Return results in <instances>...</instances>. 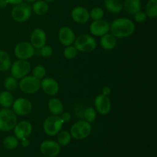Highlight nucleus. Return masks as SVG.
<instances>
[{
  "mask_svg": "<svg viewBox=\"0 0 157 157\" xmlns=\"http://www.w3.org/2000/svg\"><path fill=\"white\" fill-rule=\"evenodd\" d=\"M136 30V25L130 18H116L110 25V31L117 38H124L133 35Z\"/></svg>",
  "mask_w": 157,
  "mask_h": 157,
  "instance_id": "1",
  "label": "nucleus"
},
{
  "mask_svg": "<svg viewBox=\"0 0 157 157\" xmlns=\"http://www.w3.org/2000/svg\"><path fill=\"white\" fill-rule=\"evenodd\" d=\"M17 122V115L13 110L9 108L0 110V131H11L13 130Z\"/></svg>",
  "mask_w": 157,
  "mask_h": 157,
  "instance_id": "2",
  "label": "nucleus"
},
{
  "mask_svg": "<svg viewBox=\"0 0 157 157\" xmlns=\"http://www.w3.org/2000/svg\"><path fill=\"white\" fill-rule=\"evenodd\" d=\"M75 47L78 52L88 53L97 48V41L93 36L87 34H81L75 40Z\"/></svg>",
  "mask_w": 157,
  "mask_h": 157,
  "instance_id": "3",
  "label": "nucleus"
},
{
  "mask_svg": "<svg viewBox=\"0 0 157 157\" xmlns=\"http://www.w3.org/2000/svg\"><path fill=\"white\" fill-rule=\"evenodd\" d=\"M20 80L18 87L21 91L26 94H34L41 88V80L33 75H27Z\"/></svg>",
  "mask_w": 157,
  "mask_h": 157,
  "instance_id": "4",
  "label": "nucleus"
},
{
  "mask_svg": "<svg viewBox=\"0 0 157 157\" xmlns=\"http://www.w3.org/2000/svg\"><path fill=\"white\" fill-rule=\"evenodd\" d=\"M64 123L58 115H51L44 120L43 123V130L48 136H56L61 130Z\"/></svg>",
  "mask_w": 157,
  "mask_h": 157,
  "instance_id": "5",
  "label": "nucleus"
},
{
  "mask_svg": "<svg viewBox=\"0 0 157 157\" xmlns=\"http://www.w3.org/2000/svg\"><path fill=\"white\" fill-rule=\"evenodd\" d=\"M91 130L92 127L90 123L86 121H79L72 125L70 133L74 139L81 140L87 138L90 134Z\"/></svg>",
  "mask_w": 157,
  "mask_h": 157,
  "instance_id": "6",
  "label": "nucleus"
},
{
  "mask_svg": "<svg viewBox=\"0 0 157 157\" xmlns=\"http://www.w3.org/2000/svg\"><path fill=\"white\" fill-rule=\"evenodd\" d=\"M32 13V7L28 3L21 2L14 6L11 12V15L15 21L21 23L27 21L30 18Z\"/></svg>",
  "mask_w": 157,
  "mask_h": 157,
  "instance_id": "7",
  "label": "nucleus"
},
{
  "mask_svg": "<svg viewBox=\"0 0 157 157\" xmlns=\"http://www.w3.org/2000/svg\"><path fill=\"white\" fill-rule=\"evenodd\" d=\"M32 66L28 60H17L10 67L11 75L12 77L18 79H21L24 77L29 75L31 72Z\"/></svg>",
  "mask_w": 157,
  "mask_h": 157,
  "instance_id": "8",
  "label": "nucleus"
},
{
  "mask_svg": "<svg viewBox=\"0 0 157 157\" xmlns=\"http://www.w3.org/2000/svg\"><path fill=\"white\" fill-rule=\"evenodd\" d=\"M14 54L18 59L29 60L35 55V48L29 41H21L15 45Z\"/></svg>",
  "mask_w": 157,
  "mask_h": 157,
  "instance_id": "9",
  "label": "nucleus"
},
{
  "mask_svg": "<svg viewBox=\"0 0 157 157\" xmlns=\"http://www.w3.org/2000/svg\"><path fill=\"white\" fill-rule=\"evenodd\" d=\"M12 107L14 113L21 117L26 116L30 113L32 110V104L29 99L25 98H19L14 100Z\"/></svg>",
  "mask_w": 157,
  "mask_h": 157,
  "instance_id": "10",
  "label": "nucleus"
},
{
  "mask_svg": "<svg viewBox=\"0 0 157 157\" xmlns=\"http://www.w3.org/2000/svg\"><path fill=\"white\" fill-rule=\"evenodd\" d=\"M40 151L47 157H56L61 152V146L56 141L47 140L41 144Z\"/></svg>",
  "mask_w": 157,
  "mask_h": 157,
  "instance_id": "11",
  "label": "nucleus"
},
{
  "mask_svg": "<svg viewBox=\"0 0 157 157\" xmlns=\"http://www.w3.org/2000/svg\"><path fill=\"white\" fill-rule=\"evenodd\" d=\"M95 110L101 115H107L111 110V101L108 96L101 94L98 95L94 100Z\"/></svg>",
  "mask_w": 157,
  "mask_h": 157,
  "instance_id": "12",
  "label": "nucleus"
},
{
  "mask_svg": "<svg viewBox=\"0 0 157 157\" xmlns=\"http://www.w3.org/2000/svg\"><path fill=\"white\" fill-rule=\"evenodd\" d=\"M41 88L47 95L55 96L59 92L60 86L56 80L50 77H45L41 80Z\"/></svg>",
  "mask_w": 157,
  "mask_h": 157,
  "instance_id": "13",
  "label": "nucleus"
},
{
  "mask_svg": "<svg viewBox=\"0 0 157 157\" xmlns=\"http://www.w3.org/2000/svg\"><path fill=\"white\" fill-rule=\"evenodd\" d=\"M110 31V24L104 19L94 20L90 25V32L92 35L101 37Z\"/></svg>",
  "mask_w": 157,
  "mask_h": 157,
  "instance_id": "14",
  "label": "nucleus"
},
{
  "mask_svg": "<svg viewBox=\"0 0 157 157\" xmlns=\"http://www.w3.org/2000/svg\"><path fill=\"white\" fill-rule=\"evenodd\" d=\"M13 130L15 137L18 140H21L24 139V138H28L30 136L32 132V125L29 121H20V122H17Z\"/></svg>",
  "mask_w": 157,
  "mask_h": 157,
  "instance_id": "15",
  "label": "nucleus"
},
{
  "mask_svg": "<svg viewBox=\"0 0 157 157\" xmlns=\"http://www.w3.org/2000/svg\"><path fill=\"white\" fill-rule=\"evenodd\" d=\"M30 41L35 49H40L46 44L47 35L43 29L37 28L32 32L30 37Z\"/></svg>",
  "mask_w": 157,
  "mask_h": 157,
  "instance_id": "16",
  "label": "nucleus"
},
{
  "mask_svg": "<svg viewBox=\"0 0 157 157\" xmlns=\"http://www.w3.org/2000/svg\"><path fill=\"white\" fill-rule=\"evenodd\" d=\"M75 38H76V36H75V32L68 26H63L59 29L58 39L61 44L65 47L74 44Z\"/></svg>",
  "mask_w": 157,
  "mask_h": 157,
  "instance_id": "17",
  "label": "nucleus"
},
{
  "mask_svg": "<svg viewBox=\"0 0 157 157\" xmlns=\"http://www.w3.org/2000/svg\"><path fill=\"white\" fill-rule=\"evenodd\" d=\"M71 18L76 23L85 24L90 19L89 11L83 6H76L71 11Z\"/></svg>",
  "mask_w": 157,
  "mask_h": 157,
  "instance_id": "18",
  "label": "nucleus"
},
{
  "mask_svg": "<svg viewBox=\"0 0 157 157\" xmlns=\"http://www.w3.org/2000/svg\"><path fill=\"white\" fill-rule=\"evenodd\" d=\"M100 44L104 50H113L117 44V38L113 36L111 33H107L101 37Z\"/></svg>",
  "mask_w": 157,
  "mask_h": 157,
  "instance_id": "19",
  "label": "nucleus"
},
{
  "mask_svg": "<svg viewBox=\"0 0 157 157\" xmlns=\"http://www.w3.org/2000/svg\"><path fill=\"white\" fill-rule=\"evenodd\" d=\"M141 0H124L123 2V9H124L129 15H134L136 12L141 10Z\"/></svg>",
  "mask_w": 157,
  "mask_h": 157,
  "instance_id": "20",
  "label": "nucleus"
},
{
  "mask_svg": "<svg viewBox=\"0 0 157 157\" xmlns=\"http://www.w3.org/2000/svg\"><path fill=\"white\" fill-rule=\"evenodd\" d=\"M48 107L52 115H58L59 116L64 111V105L62 102L58 98H51L48 103Z\"/></svg>",
  "mask_w": 157,
  "mask_h": 157,
  "instance_id": "21",
  "label": "nucleus"
},
{
  "mask_svg": "<svg viewBox=\"0 0 157 157\" xmlns=\"http://www.w3.org/2000/svg\"><path fill=\"white\" fill-rule=\"evenodd\" d=\"M32 12H35L37 15H44L48 13L49 10L48 3L44 0H37L34 2V4L32 7Z\"/></svg>",
  "mask_w": 157,
  "mask_h": 157,
  "instance_id": "22",
  "label": "nucleus"
},
{
  "mask_svg": "<svg viewBox=\"0 0 157 157\" xmlns=\"http://www.w3.org/2000/svg\"><path fill=\"white\" fill-rule=\"evenodd\" d=\"M105 9L109 12L118 14L123 10V2L121 0H104Z\"/></svg>",
  "mask_w": 157,
  "mask_h": 157,
  "instance_id": "23",
  "label": "nucleus"
},
{
  "mask_svg": "<svg viewBox=\"0 0 157 157\" xmlns=\"http://www.w3.org/2000/svg\"><path fill=\"white\" fill-rule=\"evenodd\" d=\"M14 102L13 95L10 91L4 90L0 93V106L3 108H9Z\"/></svg>",
  "mask_w": 157,
  "mask_h": 157,
  "instance_id": "24",
  "label": "nucleus"
},
{
  "mask_svg": "<svg viewBox=\"0 0 157 157\" xmlns=\"http://www.w3.org/2000/svg\"><path fill=\"white\" fill-rule=\"evenodd\" d=\"M12 65L11 58L6 51L0 50V71H7Z\"/></svg>",
  "mask_w": 157,
  "mask_h": 157,
  "instance_id": "25",
  "label": "nucleus"
},
{
  "mask_svg": "<svg viewBox=\"0 0 157 157\" xmlns=\"http://www.w3.org/2000/svg\"><path fill=\"white\" fill-rule=\"evenodd\" d=\"M147 18H156L157 17V0H148L146 5Z\"/></svg>",
  "mask_w": 157,
  "mask_h": 157,
  "instance_id": "26",
  "label": "nucleus"
},
{
  "mask_svg": "<svg viewBox=\"0 0 157 157\" xmlns=\"http://www.w3.org/2000/svg\"><path fill=\"white\" fill-rule=\"evenodd\" d=\"M57 135H58V137H57L58 143L61 147H66L71 143L72 137L70 132L66 131V130H63V131L61 130Z\"/></svg>",
  "mask_w": 157,
  "mask_h": 157,
  "instance_id": "27",
  "label": "nucleus"
},
{
  "mask_svg": "<svg viewBox=\"0 0 157 157\" xmlns=\"http://www.w3.org/2000/svg\"><path fill=\"white\" fill-rule=\"evenodd\" d=\"M18 140L15 136H8L3 140V147L6 150H14L18 146Z\"/></svg>",
  "mask_w": 157,
  "mask_h": 157,
  "instance_id": "28",
  "label": "nucleus"
},
{
  "mask_svg": "<svg viewBox=\"0 0 157 157\" xmlns=\"http://www.w3.org/2000/svg\"><path fill=\"white\" fill-rule=\"evenodd\" d=\"M18 87V82L16 78L12 76H9L6 78L4 81V87L8 91L12 92Z\"/></svg>",
  "mask_w": 157,
  "mask_h": 157,
  "instance_id": "29",
  "label": "nucleus"
},
{
  "mask_svg": "<svg viewBox=\"0 0 157 157\" xmlns=\"http://www.w3.org/2000/svg\"><path fill=\"white\" fill-rule=\"evenodd\" d=\"M97 117V111L94 107H87L84 110V121L87 122L93 123Z\"/></svg>",
  "mask_w": 157,
  "mask_h": 157,
  "instance_id": "30",
  "label": "nucleus"
},
{
  "mask_svg": "<svg viewBox=\"0 0 157 157\" xmlns=\"http://www.w3.org/2000/svg\"><path fill=\"white\" fill-rule=\"evenodd\" d=\"M78 51L77 50L76 48L71 44V45L66 46L63 52V55H64V58H67V60H72L76 58L78 55Z\"/></svg>",
  "mask_w": 157,
  "mask_h": 157,
  "instance_id": "31",
  "label": "nucleus"
},
{
  "mask_svg": "<svg viewBox=\"0 0 157 157\" xmlns=\"http://www.w3.org/2000/svg\"><path fill=\"white\" fill-rule=\"evenodd\" d=\"M46 74H47L46 68L43 65H41V64L35 66L33 68V70H32V75L40 80L45 78Z\"/></svg>",
  "mask_w": 157,
  "mask_h": 157,
  "instance_id": "32",
  "label": "nucleus"
},
{
  "mask_svg": "<svg viewBox=\"0 0 157 157\" xmlns=\"http://www.w3.org/2000/svg\"><path fill=\"white\" fill-rule=\"evenodd\" d=\"M89 14H90V18H92L93 20H99L103 18L104 15V12L102 8L96 6V7H94L89 12Z\"/></svg>",
  "mask_w": 157,
  "mask_h": 157,
  "instance_id": "33",
  "label": "nucleus"
},
{
  "mask_svg": "<svg viewBox=\"0 0 157 157\" xmlns=\"http://www.w3.org/2000/svg\"><path fill=\"white\" fill-rule=\"evenodd\" d=\"M40 54H41V55L43 58H49L53 54V49H52V48L50 45L44 44L43 47L40 48Z\"/></svg>",
  "mask_w": 157,
  "mask_h": 157,
  "instance_id": "34",
  "label": "nucleus"
},
{
  "mask_svg": "<svg viewBox=\"0 0 157 157\" xmlns=\"http://www.w3.org/2000/svg\"><path fill=\"white\" fill-rule=\"evenodd\" d=\"M134 19L136 21V22L140 23H144V21H147V15L145 13V12H143V11H139L138 12H136L134 15Z\"/></svg>",
  "mask_w": 157,
  "mask_h": 157,
  "instance_id": "35",
  "label": "nucleus"
},
{
  "mask_svg": "<svg viewBox=\"0 0 157 157\" xmlns=\"http://www.w3.org/2000/svg\"><path fill=\"white\" fill-rule=\"evenodd\" d=\"M60 118L61 119L62 122L64 123H68L71 120V114L69 112H64L63 111L61 114L59 115Z\"/></svg>",
  "mask_w": 157,
  "mask_h": 157,
  "instance_id": "36",
  "label": "nucleus"
},
{
  "mask_svg": "<svg viewBox=\"0 0 157 157\" xmlns=\"http://www.w3.org/2000/svg\"><path fill=\"white\" fill-rule=\"evenodd\" d=\"M111 90H112L111 88H110V87H108V86H105V87H103L101 94L105 95V96H109V95L111 94Z\"/></svg>",
  "mask_w": 157,
  "mask_h": 157,
  "instance_id": "37",
  "label": "nucleus"
},
{
  "mask_svg": "<svg viewBox=\"0 0 157 157\" xmlns=\"http://www.w3.org/2000/svg\"><path fill=\"white\" fill-rule=\"evenodd\" d=\"M21 144L23 147H28L30 145V142L28 140V138H24V139L21 140Z\"/></svg>",
  "mask_w": 157,
  "mask_h": 157,
  "instance_id": "38",
  "label": "nucleus"
},
{
  "mask_svg": "<svg viewBox=\"0 0 157 157\" xmlns=\"http://www.w3.org/2000/svg\"><path fill=\"white\" fill-rule=\"evenodd\" d=\"M9 4L10 5H13V6H15V5L20 4V3L23 2L24 0H7Z\"/></svg>",
  "mask_w": 157,
  "mask_h": 157,
  "instance_id": "39",
  "label": "nucleus"
},
{
  "mask_svg": "<svg viewBox=\"0 0 157 157\" xmlns=\"http://www.w3.org/2000/svg\"><path fill=\"white\" fill-rule=\"evenodd\" d=\"M9 5L7 0H0V8H6Z\"/></svg>",
  "mask_w": 157,
  "mask_h": 157,
  "instance_id": "40",
  "label": "nucleus"
},
{
  "mask_svg": "<svg viewBox=\"0 0 157 157\" xmlns=\"http://www.w3.org/2000/svg\"><path fill=\"white\" fill-rule=\"evenodd\" d=\"M26 2H34L37 1V0H25Z\"/></svg>",
  "mask_w": 157,
  "mask_h": 157,
  "instance_id": "41",
  "label": "nucleus"
},
{
  "mask_svg": "<svg viewBox=\"0 0 157 157\" xmlns=\"http://www.w3.org/2000/svg\"><path fill=\"white\" fill-rule=\"evenodd\" d=\"M44 1L47 2L48 3V2H54V1H55V0H44Z\"/></svg>",
  "mask_w": 157,
  "mask_h": 157,
  "instance_id": "42",
  "label": "nucleus"
}]
</instances>
